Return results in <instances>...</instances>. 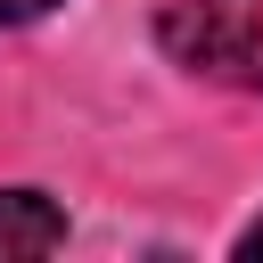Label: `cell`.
<instances>
[{
    "label": "cell",
    "instance_id": "1",
    "mask_svg": "<svg viewBox=\"0 0 263 263\" xmlns=\"http://www.w3.org/2000/svg\"><path fill=\"white\" fill-rule=\"evenodd\" d=\"M156 41L189 74H255L263 66V0H173Z\"/></svg>",
    "mask_w": 263,
    "mask_h": 263
},
{
    "label": "cell",
    "instance_id": "2",
    "mask_svg": "<svg viewBox=\"0 0 263 263\" xmlns=\"http://www.w3.org/2000/svg\"><path fill=\"white\" fill-rule=\"evenodd\" d=\"M66 247V214L41 189H0V255H58Z\"/></svg>",
    "mask_w": 263,
    "mask_h": 263
},
{
    "label": "cell",
    "instance_id": "3",
    "mask_svg": "<svg viewBox=\"0 0 263 263\" xmlns=\"http://www.w3.org/2000/svg\"><path fill=\"white\" fill-rule=\"evenodd\" d=\"M58 0H0V25H33V16H49Z\"/></svg>",
    "mask_w": 263,
    "mask_h": 263
},
{
    "label": "cell",
    "instance_id": "4",
    "mask_svg": "<svg viewBox=\"0 0 263 263\" xmlns=\"http://www.w3.org/2000/svg\"><path fill=\"white\" fill-rule=\"evenodd\" d=\"M238 255H247V263H255V255H263V222H255V230H247V238H238Z\"/></svg>",
    "mask_w": 263,
    "mask_h": 263
},
{
    "label": "cell",
    "instance_id": "5",
    "mask_svg": "<svg viewBox=\"0 0 263 263\" xmlns=\"http://www.w3.org/2000/svg\"><path fill=\"white\" fill-rule=\"evenodd\" d=\"M255 82H263V66H255Z\"/></svg>",
    "mask_w": 263,
    "mask_h": 263
}]
</instances>
